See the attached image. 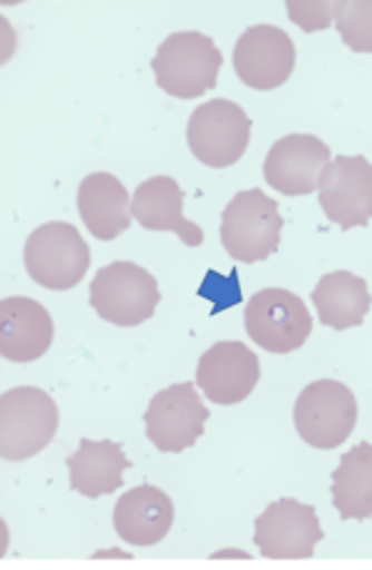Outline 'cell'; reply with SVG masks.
I'll use <instances>...</instances> for the list:
<instances>
[{
  "label": "cell",
  "mask_w": 372,
  "mask_h": 570,
  "mask_svg": "<svg viewBox=\"0 0 372 570\" xmlns=\"http://www.w3.org/2000/svg\"><path fill=\"white\" fill-rule=\"evenodd\" d=\"M224 58L204 32L182 30L161 42L151 70L164 92L179 100H194L216 87Z\"/></svg>",
  "instance_id": "1"
},
{
  "label": "cell",
  "mask_w": 372,
  "mask_h": 570,
  "mask_svg": "<svg viewBox=\"0 0 372 570\" xmlns=\"http://www.w3.org/2000/svg\"><path fill=\"white\" fill-rule=\"evenodd\" d=\"M58 404L46 390L16 387L0 397V454L6 462H26L40 454L58 432Z\"/></svg>",
  "instance_id": "2"
},
{
  "label": "cell",
  "mask_w": 372,
  "mask_h": 570,
  "mask_svg": "<svg viewBox=\"0 0 372 570\" xmlns=\"http://www.w3.org/2000/svg\"><path fill=\"white\" fill-rule=\"evenodd\" d=\"M161 301L157 278L137 263L115 261L97 271L90 285V305L102 321L135 327L155 315Z\"/></svg>",
  "instance_id": "3"
},
{
  "label": "cell",
  "mask_w": 372,
  "mask_h": 570,
  "mask_svg": "<svg viewBox=\"0 0 372 570\" xmlns=\"http://www.w3.org/2000/svg\"><path fill=\"white\" fill-rule=\"evenodd\" d=\"M283 216L261 189L236 194L222 214V244L238 263H258L281 246Z\"/></svg>",
  "instance_id": "4"
},
{
  "label": "cell",
  "mask_w": 372,
  "mask_h": 570,
  "mask_svg": "<svg viewBox=\"0 0 372 570\" xmlns=\"http://www.w3.org/2000/svg\"><path fill=\"white\" fill-rule=\"evenodd\" d=\"M28 276L48 291H70L90 268V246L80 232L65 222L38 226L23 250Z\"/></svg>",
  "instance_id": "5"
},
{
  "label": "cell",
  "mask_w": 372,
  "mask_h": 570,
  "mask_svg": "<svg viewBox=\"0 0 372 570\" xmlns=\"http://www.w3.org/2000/svg\"><path fill=\"white\" fill-rule=\"evenodd\" d=\"M293 422L305 444L313 449H335L355 430L358 400L343 382L319 380L298 394Z\"/></svg>",
  "instance_id": "6"
},
{
  "label": "cell",
  "mask_w": 372,
  "mask_h": 570,
  "mask_svg": "<svg viewBox=\"0 0 372 570\" xmlns=\"http://www.w3.org/2000/svg\"><path fill=\"white\" fill-rule=\"evenodd\" d=\"M192 155L204 167L226 169L246 155L251 141V119L232 100H212L194 109L186 127Z\"/></svg>",
  "instance_id": "7"
},
{
  "label": "cell",
  "mask_w": 372,
  "mask_h": 570,
  "mask_svg": "<svg viewBox=\"0 0 372 570\" xmlns=\"http://www.w3.org/2000/svg\"><path fill=\"white\" fill-rule=\"evenodd\" d=\"M244 323L254 345L276 355L303 347L313 331L309 305L283 288L258 291L246 305Z\"/></svg>",
  "instance_id": "8"
},
{
  "label": "cell",
  "mask_w": 372,
  "mask_h": 570,
  "mask_svg": "<svg viewBox=\"0 0 372 570\" xmlns=\"http://www.w3.org/2000/svg\"><path fill=\"white\" fill-rule=\"evenodd\" d=\"M209 422V410L202 404L192 382L172 385L151 397L145 412L147 440L164 454H179L194 446Z\"/></svg>",
  "instance_id": "9"
},
{
  "label": "cell",
  "mask_w": 372,
  "mask_h": 570,
  "mask_svg": "<svg viewBox=\"0 0 372 570\" xmlns=\"http://www.w3.org/2000/svg\"><path fill=\"white\" fill-rule=\"evenodd\" d=\"M323 541L319 513L309 503L295 499L273 501L254 525V543L264 558L293 561L313 558L315 546Z\"/></svg>",
  "instance_id": "10"
},
{
  "label": "cell",
  "mask_w": 372,
  "mask_h": 570,
  "mask_svg": "<svg viewBox=\"0 0 372 570\" xmlns=\"http://www.w3.org/2000/svg\"><path fill=\"white\" fill-rule=\"evenodd\" d=\"M295 68V46L276 26L246 28L234 46V72L251 90L268 92L288 82Z\"/></svg>",
  "instance_id": "11"
},
{
  "label": "cell",
  "mask_w": 372,
  "mask_h": 570,
  "mask_svg": "<svg viewBox=\"0 0 372 570\" xmlns=\"http://www.w3.org/2000/svg\"><path fill=\"white\" fill-rule=\"evenodd\" d=\"M319 202L341 228L372 222V164L365 157H335L321 174Z\"/></svg>",
  "instance_id": "12"
},
{
  "label": "cell",
  "mask_w": 372,
  "mask_h": 570,
  "mask_svg": "<svg viewBox=\"0 0 372 570\" xmlns=\"http://www.w3.org/2000/svg\"><path fill=\"white\" fill-rule=\"evenodd\" d=\"M261 380V363L244 343H216L206 350L196 367V385L214 404L244 402Z\"/></svg>",
  "instance_id": "13"
},
{
  "label": "cell",
  "mask_w": 372,
  "mask_h": 570,
  "mask_svg": "<svg viewBox=\"0 0 372 570\" xmlns=\"http://www.w3.org/2000/svg\"><path fill=\"white\" fill-rule=\"evenodd\" d=\"M331 164V149L313 135H288L268 149L264 177L283 196H305L319 189L321 174Z\"/></svg>",
  "instance_id": "14"
},
{
  "label": "cell",
  "mask_w": 372,
  "mask_h": 570,
  "mask_svg": "<svg viewBox=\"0 0 372 570\" xmlns=\"http://www.w3.org/2000/svg\"><path fill=\"white\" fill-rule=\"evenodd\" d=\"M52 337L55 325L46 305L26 295L0 301V355L10 363H36L50 350Z\"/></svg>",
  "instance_id": "15"
},
{
  "label": "cell",
  "mask_w": 372,
  "mask_h": 570,
  "mask_svg": "<svg viewBox=\"0 0 372 570\" xmlns=\"http://www.w3.org/2000/svg\"><path fill=\"white\" fill-rule=\"evenodd\" d=\"M112 523L125 543L139 548L157 546L174 523V503L161 489L141 484L119 497Z\"/></svg>",
  "instance_id": "16"
},
{
  "label": "cell",
  "mask_w": 372,
  "mask_h": 570,
  "mask_svg": "<svg viewBox=\"0 0 372 570\" xmlns=\"http://www.w3.org/2000/svg\"><path fill=\"white\" fill-rule=\"evenodd\" d=\"M82 224L97 240H115L133 226V199L125 184L107 171L85 177L78 189Z\"/></svg>",
  "instance_id": "17"
},
{
  "label": "cell",
  "mask_w": 372,
  "mask_h": 570,
  "mask_svg": "<svg viewBox=\"0 0 372 570\" xmlns=\"http://www.w3.org/2000/svg\"><path fill=\"white\" fill-rule=\"evenodd\" d=\"M184 191L172 177H151L141 181L133 199V216L147 232H172L177 234L189 248L204 244L202 226L186 222L184 214Z\"/></svg>",
  "instance_id": "18"
},
{
  "label": "cell",
  "mask_w": 372,
  "mask_h": 570,
  "mask_svg": "<svg viewBox=\"0 0 372 570\" xmlns=\"http://www.w3.org/2000/svg\"><path fill=\"white\" fill-rule=\"evenodd\" d=\"M133 466L123 452V444L112 440H80V449L68 456L70 489L87 499H100L125 484L123 474Z\"/></svg>",
  "instance_id": "19"
},
{
  "label": "cell",
  "mask_w": 372,
  "mask_h": 570,
  "mask_svg": "<svg viewBox=\"0 0 372 570\" xmlns=\"http://www.w3.org/2000/svg\"><path fill=\"white\" fill-rule=\"evenodd\" d=\"M313 305L323 325L333 331H347L363 325L372 308V295L363 278L350 271H335L323 276L313 288Z\"/></svg>",
  "instance_id": "20"
},
{
  "label": "cell",
  "mask_w": 372,
  "mask_h": 570,
  "mask_svg": "<svg viewBox=\"0 0 372 570\" xmlns=\"http://www.w3.org/2000/svg\"><path fill=\"white\" fill-rule=\"evenodd\" d=\"M333 507L343 521L372 517V444H355L333 471Z\"/></svg>",
  "instance_id": "21"
},
{
  "label": "cell",
  "mask_w": 372,
  "mask_h": 570,
  "mask_svg": "<svg viewBox=\"0 0 372 570\" xmlns=\"http://www.w3.org/2000/svg\"><path fill=\"white\" fill-rule=\"evenodd\" d=\"M335 28L353 52H372V0H337Z\"/></svg>",
  "instance_id": "22"
},
{
  "label": "cell",
  "mask_w": 372,
  "mask_h": 570,
  "mask_svg": "<svg viewBox=\"0 0 372 570\" xmlns=\"http://www.w3.org/2000/svg\"><path fill=\"white\" fill-rule=\"evenodd\" d=\"M288 18L298 23L305 32L325 30L335 18V3L331 0H288Z\"/></svg>",
  "instance_id": "23"
}]
</instances>
